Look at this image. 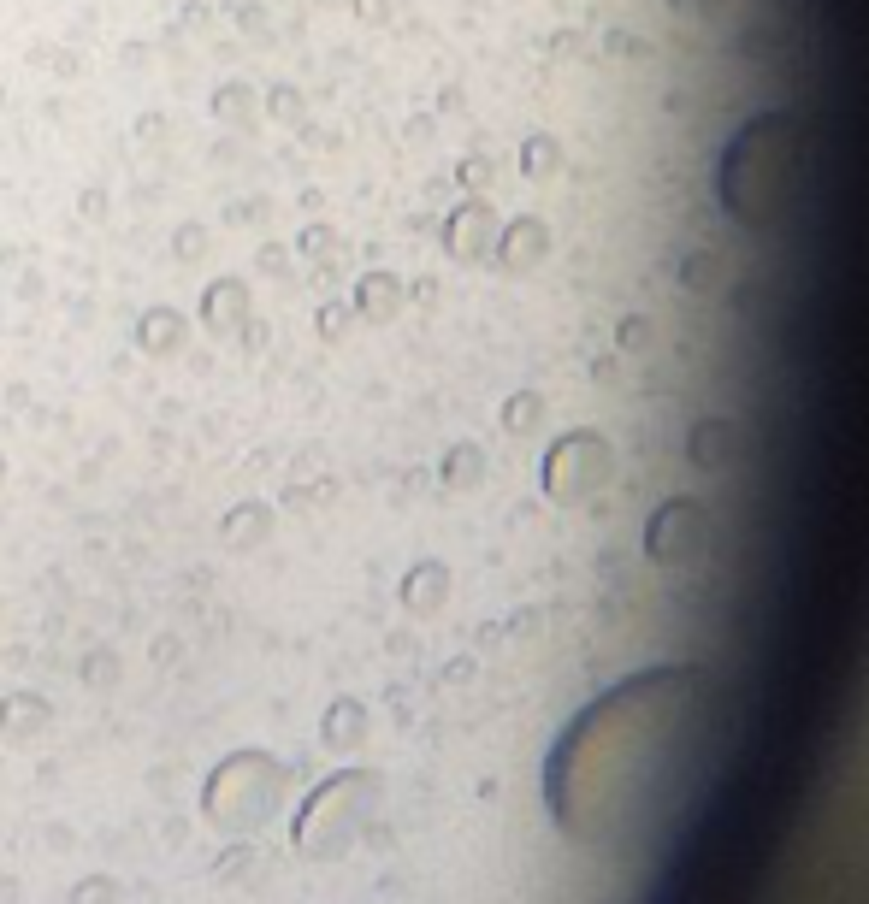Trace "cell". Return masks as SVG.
Segmentation results:
<instances>
[{"instance_id":"6da1fadb","label":"cell","mask_w":869,"mask_h":904,"mask_svg":"<svg viewBox=\"0 0 869 904\" xmlns=\"http://www.w3.org/2000/svg\"><path fill=\"white\" fill-rule=\"evenodd\" d=\"M804 184H810V136L793 113H763L739 130L722 154L716 190L722 207L734 213L739 225L769 231L799 207Z\"/></svg>"}]
</instances>
